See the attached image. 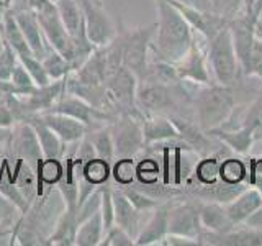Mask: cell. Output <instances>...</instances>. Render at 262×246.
Here are the masks:
<instances>
[{
	"label": "cell",
	"mask_w": 262,
	"mask_h": 246,
	"mask_svg": "<svg viewBox=\"0 0 262 246\" xmlns=\"http://www.w3.org/2000/svg\"><path fill=\"white\" fill-rule=\"evenodd\" d=\"M156 8L159 20L151 51L158 54V59L176 64L190 49L195 30L174 7L164 0H156Z\"/></svg>",
	"instance_id": "cell-1"
},
{
	"label": "cell",
	"mask_w": 262,
	"mask_h": 246,
	"mask_svg": "<svg viewBox=\"0 0 262 246\" xmlns=\"http://www.w3.org/2000/svg\"><path fill=\"white\" fill-rule=\"evenodd\" d=\"M236 109L234 89L221 84L202 86L193 97L195 121L205 130L223 127Z\"/></svg>",
	"instance_id": "cell-2"
},
{
	"label": "cell",
	"mask_w": 262,
	"mask_h": 246,
	"mask_svg": "<svg viewBox=\"0 0 262 246\" xmlns=\"http://www.w3.org/2000/svg\"><path fill=\"white\" fill-rule=\"evenodd\" d=\"M184 98L193 100L184 89V82L162 84L156 80H141L136 90V107L143 115H172L180 113L179 107Z\"/></svg>",
	"instance_id": "cell-3"
},
{
	"label": "cell",
	"mask_w": 262,
	"mask_h": 246,
	"mask_svg": "<svg viewBox=\"0 0 262 246\" xmlns=\"http://www.w3.org/2000/svg\"><path fill=\"white\" fill-rule=\"evenodd\" d=\"M207 59L211 69V76L216 84L229 87L236 86L237 79L243 74L228 25L221 28L215 36L208 39Z\"/></svg>",
	"instance_id": "cell-4"
},
{
	"label": "cell",
	"mask_w": 262,
	"mask_h": 246,
	"mask_svg": "<svg viewBox=\"0 0 262 246\" xmlns=\"http://www.w3.org/2000/svg\"><path fill=\"white\" fill-rule=\"evenodd\" d=\"M156 30H158V23L118 31L123 48V66L133 72L139 82L146 77Z\"/></svg>",
	"instance_id": "cell-5"
},
{
	"label": "cell",
	"mask_w": 262,
	"mask_h": 246,
	"mask_svg": "<svg viewBox=\"0 0 262 246\" xmlns=\"http://www.w3.org/2000/svg\"><path fill=\"white\" fill-rule=\"evenodd\" d=\"M139 80L128 68L121 66L105 80V94L108 110L118 113H141L136 107V90Z\"/></svg>",
	"instance_id": "cell-6"
},
{
	"label": "cell",
	"mask_w": 262,
	"mask_h": 246,
	"mask_svg": "<svg viewBox=\"0 0 262 246\" xmlns=\"http://www.w3.org/2000/svg\"><path fill=\"white\" fill-rule=\"evenodd\" d=\"M110 125L115 143V159L135 158L146 148L143 113H118Z\"/></svg>",
	"instance_id": "cell-7"
},
{
	"label": "cell",
	"mask_w": 262,
	"mask_h": 246,
	"mask_svg": "<svg viewBox=\"0 0 262 246\" xmlns=\"http://www.w3.org/2000/svg\"><path fill=\"white\" fill-rule=\"evenodd\" d=\"M49 112L69 115V117L76 118L84 123V125H87L89 130L108 125V123H112L115 118H117L115 113L97 109V107L90 105L85 100H82V98L72 95V94H68V92H64V95L56 102V105Z\"/></svg>",
	"instance_id": "cell-8"
},
{
	"label": "cell",
	"mask_w": 262,
	"mask_h": 246,
	"mask_svg": "<svg viewBox=\"0 0 262 246\" xmlns=\"http://www.w3.org/2000/svg\"><path fill=\"white\" fill-rule=\"evenodd\" d=\"M79 4L84 12L85 31L92 45L95 48H100L112 43L118 31L108 13L103 10V5L95 4L94 0H79Z\"/></svg>",
	"instance_id": "cell-9"
},
{
	"label": "cell",
	"mask_w": 262,
	"mask_h": 246,
	"mask_svg": "<svg viewBox=\"0 0 262 246\" xmlns=\"http://www.w3.org/2000/svg\"><path fill=\"white\" fill-rule=\"evenodd\" d=\"M203 232L199 202L193 200H177L170 203L169 209V235H180L199 241Z\"/></svg>",
	"instance_id": "cell-10"
},
{
	"label": "cell",
	"mask_w": 262,
	"mask_h": 246,
	"mask_svg": "<svg viewBox=\"0 0 262 246\" xmlns=\"http://www.w3.org/2000/svg\"><path fill=\"white\" fill-rule=\"evenodd\" d=\"M167 117L176 125L180 139H182L187 146H190L196 154L202 156V158L203 156L216 154L223 150V146H225L223 143H221L218 148L213 146V136L208 135L207 131L195 121V118L192 120L180 113H172V115H167Z\"/></svg>",
	"instance_id": "cell-11"
},
{
	"label": "cell",
	"mask_w": 262,
	"mask_h": 246,
	"mask_svg": "<svg viewBox=\"0 0 262 246\" xmlns=\"http://www.w3.org/2000/svg\"><path fill=\"white\" fill-rule=\"evenodd\" d=\"M176 69L179 74V79L182 82H192L195 86L213 84L207 54H205L202 45L196 41V31L190 45V49H188V53L182 59L176 63Z\"/></svg>",
	"instance_id": "cell-12"
},
{
	"label": "cell",
	"mask_w": 262,
	"mask_h": 246,
	"mask_svg": "<svg viewBox=\"0 0 262 246\" xmlns=\"http://www.w3.org/2000/svg\"><path fill=\"white\" fill-rule=\"evenodd\" d=\"M7 146L12 148L16 159H23L35 171L38 168L39 161L45 158L43 150H41V145H39V139L36 136V131L27 121L15 123L12 128L10 141H8Z\"/></svg>",
	"instance_id": "cell-13"
},
{
	"label": "cell",
	"mask_w": 262,
	"mask_h": 246,
	"mask_svg": "<svg viewBox=\"0 0 262 246\" xmlns=\"http://www.w3.org/2000/svg\"><path fill=\"white\" fill-rule=\"evenodd\" d=\"M164 2H167L169 5L174 7L176 10L190 23V27L207 41L215 36L216 33L223 27H226L229 22L228 18H225V16L216 15L213 12L199 10V8H195L193 5L185 2V0H164Z\"/></svg>",
	"instance_id": "cell-14"
},
{
	"label": "cell",
	"mask_w": 262,
	"mask_h": 246,
	"mask_svg": "<svg viewBox=\"0 0 262 246\" xmlns=\"http://www.w3.org/2000/svg\"><path fill=\"white\" fill-rule=\"evenodd\" d=\"M36 18L41 25V30L45 33L48 45L53 49H56V51H59L66 59H69L72 64L74 41L68 33V30H66V27L62 25V22L59 18V13H57V8H54L51 12H46V13H39V15H36Z\"/></svg>",
	"instance_id": "cell-15"
},
{
	"label": "cell",
	"mask_w": 262,
	"mask_h": 246,
	"mask_svg": "<svg viewBox=\"0 0 262 246\" xmlns=\"http://www.w3.org/2000/svg\"><path fill=\"white\" fill-rule=\"evenodd\" d=\"M13 13H15V18H16V22H18L25 38H27V41H28L33 54H35L36 57H39V59H43V57L49 53L51 46L48 45V41L45 38V33H43V30H41V25L36 18V15L33 13L27 5H25V2L13 5Z\"/></svg>",
	"instance_id": "cell-16"
},
{
	"label": "cell",
	"mask_w": 262,
	"mask_h": 246,
	"mask_svg": "<svg viewBox=\"0 0 262 246\" xmlns=\"http://www.w3.org/2000/svg\"><path fill=\"white\" fill-rule=\"evenodd\" d=\"M43 121L59 136L61 141L68 145H79L89 133V127L82 121L69 117V115L57 113V112H45L39 113Z\"/></svg>",
	"instance_id": "cell-17"
},
{
	"label": "cell",
	"mask_w": 262,
	"mask_h": 246,
	"mask_svg": "<svg viewBox=\"0 0 262 246\" xmlns=\"http://www.w3.org/2000/svg\"><path fill=\"white\" fill-rule=\"evenodd\" d=\"M172 202H162L152 209L151 217L147 218L144 227H141L135 240L138 246H151L161 244L169 233V209Z\"/></svg>",
	"instance_id": "cell-18"
},
{
	"label": "cell",
	"mask_w": 262,
	"mask_h": 246,
	"mask_svg": "<svg viewBox=\"0 0 262 246\" xmlns=\"http://www.w3.org/2000/svg\"><path fill=\"white\" fill-rule=\"evenodd\" d=\"M66 92V77L59 80H51L46 86L36 87L30 95L20 97L27 110L31 113H45L49 112L56 105V102Z\"/></svg>",
	"instance_id": "cell-19"
},
{
	"label": "cell",
	"mask_w": 262,
	"mask_h": 246,
	"mask_svg": "<svg viewBox=\"0 0 262 246\" xmlns=\"http://www.w3.org/2000/svg\"><path fill=\"white\" fill-rule=\"evenodd\" d=\"M228 217L236 227H241L246 218L251 217L259 207H262V192L259 187H246L241 194H237L231 202L223 203Z\"/></svg>",
	"instance_id": "cell-20"
},
{
	"label": "cell",
	"mask_w": 262,
	"mask_h": 246,
	"mask_svg": "<svg viewBox=\"0 0 262 246\" xmlns=\"http://www.w3.org/2000/svg\"><path fill=\"white\" fill-rule=\"evenodd\" d=\"M113 205H115V225L121 227L136 240V236L141 230V212L135 209V205L129 202L123 189H112Z\"/></svg>",
	"instance_id": "cell-21"
},
{
	"label": "cell",
	"mask_w": 262,
	"mask_h": 246,
	"mask_svg": "<svg viewBox=\"0 0 262 246\" xmlns=\"http://www.w3.org/2000/svg\"><path fill=\"white\" fill-rule=\"evenodd\" d=\"M199 213L203 230L213 233H228L236 228V225L228 217L226 209L220 202H203L199 200Z\"/></svg>",
	"instance_id": "cell-22"
},
{
	"label": "cell",
	"mask_w": 262,
	"mask_h": 246,
	"mask_svg": "<svg viewBox=\"0 0 262 246\" xmlns=\"http://www.w3.org/2000/svg\"><path fill=\"white\" fill-rule=\"evenodd\" d=\"M79 82H84L89 86H105L106 72V57L103 46L95 48L94 53L89 56V59L80 66L77 71L71 72Z\"/></svg>",
	"instance_id": "cell-23"
},
{
	"label": "cell",
	"mask_w": 262,
	"mask_h": 246,
	"mask_svg": "<svg viewBox=\"0 0 262 246\" xmlns=\"http://www.w3.org/2000/svg\"><path fill=\"white\" fill-rule=\"evenodd\" d=\"M143 133L146 146L169 139H180L176 125L167 115H143Z\"/></svg>",
	"instance_id": "cell-24"
},
{
	"label": "cell",
	"mask_w": 262,
	"mask_h": 246,
	"mask_svg": "<svg viewBox=\"0 0 262 246\" xmlns=\"http://www.w3.org/2000/svg\"><path fill=\"white\" fill-rule=\"evenodd\" d=\"M79 221H77V210L64 209L61 215L57 217L53 227V232L48 235L46 244L56 246H76V235H77Z\"/></svg>",
	"instance_id": "cell-25"
},
{
	"label": "cell",
	"mask_w": 262,
	"mask_h": 246,
	"mask_svg": "<svg viewBox=\"0 0 262 246\" xmlns=\"http://www.w3.org/2000/svg\"><path fill=\"white\" fill-rule=\"evenodd\" d=\"M25 121L30 123V125L35 128L45 158H57V159H61L62 156L66 154V145L61 141L59 136H57L54 131L43 121L41 115L39 113H31Z\"/></svg>",
	"instance_id": "cell-26"
},
{
	"label": "cell",
	"mask_w": 262,
	"mask_h": 246,
	"mask_svg": "<svg viewBox=\"0 0 262 246\" xmlns=\"http://www.w3.org/2000/svg\"><path fill=\"white\" fill-rule=\"evenodd\" d=\"M207 133L211 135L216 141L228 146L229 151H234L237 154H248L251 151V148L256 145V139H254L251 130L246 127H239L234 130L215 128L207 131Z\"/></svg>",
	"instance_id": "cell-27"
},
{
	"label": "cell",
	"mask_w": 262,
	"mask_h": 246,
	"mask_svg": "<svg viewBox=\"0 0 262 246\" xmlns=\"http://www.w3.org/2000/svg\"><path fill=\"white\" fill-rule=\"evenodd\" d=\"M56 8L62 25L72 39H76L79 35L85 31L84 12H82L79 0H57Z\"/></svg>",
	"instance_id": "cell-28"
},
{
	"label": "cell",
	"mask_w": 262,
	"mask_h": 246,
	"mask_svg": "<svg viewBox=\"0 0 262 246\" xmlns=\"http://www.w3.org/2000/svg\"><path fill=\"white\" fill-rule=\"evenodd\" d=\"M74 169H76V176L84 177L87 182L97 187L105 186L112 179V162L102 158H97V156L84 164L74 159Z\"/></svg>",
	"instance_id": "cell-29"
},
{
	"label": "cell",
	"mask_w": 262,
	"mask_h": 246,
	"mask_svg": "<svg viewBox=\"0 0 262 246\" xmlns=\"http://www.w3.org/2000/svg\"><path fill=\"white\" fill-rule=\"evenodd\" d=\"M220 158L215 154L203 156L196 161L192 174L184 182V186H211L220 180Z\"/></svg>",
	"instance_id": "cell-30"
},
{
	"label": "cell",
	"mask_w": 262,
	"mask_h": 246,
	"mask_svg": "<svg viewBox=\"0 0 262 246\" xmlns=\"http://www.w3.org/2000/svg\"><path fill=\"white\" fill-rule=\"evenodd\" d=\"M2 33H4V38L8 45L13 48V51L16 53V56H23V54H33L31 48L28 45L27 38H25L23 31L20 28L18 22L15 18V13H13V8L8 10L4 16V22H2Z\"/></svg>",
	"instance_id": "cell-31"
},
{
	"label": "cell",
	"mask_w": 262,
	"mask_h": 246,
	"mask_svg": "<svg viewBox=\"0 0 262 246\" xmlns=\"http://www.w3.org/2000/svg\"><path fill=\"white\" fill-rule=\"evenodd\" d=\"M105 228L100 210L94 213L92 217L80 221L76 235V246H98L103 240Z\"/></svg>",
	"instance_id": "cell-32"
},
{
	"label": "cell",
	"mask_w": 262,
	"mask_h": 246,
	"mask_svg": "<svg viewBox=\"0 0 262 246\" xmlns=\"http://www.w3.org/2000/svg\"><path fill=\"white\" fill-rule=\"evenodd\" d=\"M64 176V164L57 158H43L39 161L36 168V177H38V197H43L45 191L43 187L48 186V189L56 187L61 177Z\"/></svg>",
	"instance_id": "cell-33"
},
{
	"label": "cell",
	"mask_w": 262,
	"mask_h": 246,
	"mask_svg": "<svg viewBox=\"0 0 262 246\" xmlns=\"http://www.w3.org/2000/svg\"><path fill=\"white\" fill-rule=\"evenodd\" d=\"M90 143L94 145V150L97 158H102L105 161L112 162L115 159V143H113V135H112V125H103L98 128L89 130L87 133Z\"/></svg>",
	"instance_id": "cell-34"
},
{
	"label": "cell",
	"mask_w": 262,
	"mask_h": 246,
	"mask_svg": "<svg viewBox=\"0 0 262 246\" xmlns=\"http://www.w3.org/2000/svg\"><path fill=\"white\" fill-rule=\"evenodd\" d=\"M220 180L226 184H244L248 180V164L239 158L226 156L220 161Z\"/></svg>",
	"instance_id": "cell-35"
},
{
	"label": "cell",
	"mask_w": 262,
	"mask_h": 246,
	"mask_svg": "<svg viewBox=\"0 0 262 246\" xmlns=\"http://www.w3.org/2000/svg\"><path fill=\"white\" fill-rule=\"evenodd\" d=\"M41 63H43V68H45L46 74L51 80L64 79L72 72L71 61L66 59L59 51H56V49H53V48L49 49V53L43 57V59H41Z\"/></svg>",
	"instance_id": "cell-36"
},
{
	"label": "cell",
	"mask_w": 262,
	"mask_h": 246,
	"mask_svg": "<svg viewBox=\"0 0 262 246\" xmlns=\"http://www.w3.org/2000/svg\"><path fill=\"white\" fill-rule=\"evenodd\" d=\"M243 127L249 128L251 133L256 139V143L262 141V87L259 90L257 97L251 102V105L246 109Z\"/></svg>",
	"instance_id": "cell-37"
},
{
	"label": "cell",
	"mask_w": 262,
	"mask_h": 246,
	"mask_svg": "<svg viewBox=\"0 0 262 246\" xmlns=\"http://www.w3.org/2000/svg\"><path fill=\"white\" fill-rule=\"evenodd\" d=\"M112 179L118 186H133L136 180L135 158H117L112 164Z\"/></svg>",
	"instance_id": "cell-38"
},
{
	"label": "cell",
	"mask_w": 262,
	"mask_h": 246,
	"mask_svg": "<svg viewBox=\"0 0 262 246\" xmlns=\"http://www.w3.org/2000/svg\"><path fill=\"white\" fill-rule=\"evenodd\" d=\"M161 168L154 158H143L136 162V180L139 186H151L159 182Z\"/></svg>",
	"instance_id": "cell-39"
},
{
	"label": "cell",
	"mask_w": 262,
	"mask_h": 246,
	"mask_svg": "<svg viewBox=\"0 0 262 246\" xmlns=\"http://www.w3.org/2000/svg\"><path fill=\"white\" fill-rule=\"evenodd\" d=\"M10 82L15 87V95H18V97H27L38 87L35 84V80H33V77L30 76L28 71L25 69V66L20 61L16 63V66H15V69L12 72V77H10Z\"/></svg>",
	"instance_id": "cell-40"
},
{
	"label": "cell",
	"mask_w": 262,
	"mask_h": 246,
	"mask_svg": "<svg viewBox=\"0 0 262 246\" xmlns=\"http://www.w3.org/2000/svg\"><path fill=\"white\" fill-rule=\"evenodd\" d=\"M18 61L25 66V69L28 71V74L33 77V80H35V84L38 87L46 86V84L51 82V79H49V76H48L45 68H43V63H41V59H39V57H36L35 54L18 56Z\"/></svg>",
	"instance_id": "cell-41"
},
{
	"label": "cell",
	"mask_w": 262,
	"mask_h": 246,
	"mask_svg": "<svg viewBox=\"0 0 262 246\" xmlns=\"http://www.w3.org/2000/svg\"><path fill=\"white\" fill-rule=\"evenodd\" d=\"M123 192L126 194V197L129 199V202L135 205V209L139 210V212H147V210H152L158 207L159 200H156L154 197L147 195L146 192H143L139 187H131V186H121Z\"/></svg>",
	"instance_id": "cell-42"
},
{
	"label": "cell",
	"mask_w": 262,
	"mask_h": 246,
	"mask_svg": "<svg viewBox=\"0 0 262 246\" xmlns=\"http://www.w3.org/2000/svg\"><path fill=\"white\" fill-rule=\"evenodd\" d=\"M100 246H135V238L121 227L113 225L105 232Z\"/></svg>",
	"instance_id": "cell-43"
},
{
	"label": "cell",
	"mask_w": 262,
	"mask_h": 246,
	"mask_svg": "<svg viewBox=\"0 0 262 246\" xmlns=\"http://www.w3.org/2000/svg\"><path fill=\"white\" fill-rule=\"evenodd\" d=\"M211 4V12L225 16V18L231 20L243 10L246 5V0H210Z\"/></svg>",
	"instance_id": "cell-44"
},
{
	"label": "cell",
	"mask_w": 262,
	"mask_h": 246,
	"mask_svg": "<svg viewBox=\"0 0 262 246\" xmlns=\"http://www.w3.org/2000/svg\"><path fill=\"white\" fill-rule=\"evenodd\" d=\"M100 215L103 220V228L105 232L115 225V205H113V197H112V187L102 186V202H100Z\"/></svg>",
	"instance_id": "cell-45"
},
{
	"label": "cell",
	"mask_w": 262,
	"mask_h": 246,
	"mask_svg": "<svg viewBox=\"0 0 262 246\" xmlns=\"http://www.w3.org/2000/svg\"><path fill=\"white\" fill-rule=\"evenodd\" d=\"M244 77H259L262 80V39L256 36V41L252 45V51L249 56L248 68L243 72Z\"/></svg>",
	"instance_id": "cell-46"
},
{
	"label": "cell",
	"mask_w": 262,
	"mask_h": 246,
	"mask_svg": "<svg viewBox=\"0 0 262 246\" xmlns=\"http://www.w3.org/2000/svg\"><path fill=\"white\" fill-rule=\"evenodd\" d=\"M16 63H18V56H16V53L13 51V48L7 43L4 51L0 53V79L10 80Z\"/></svg>",
	"instance_id": "cell-47"
},
{
	"label": "cell",
	"mask_w": 262,
	"mask_h": 246,
	"mask_svg": "<svg viewBox=\"0 0 262 246\" xmlns=\"http://www.w3.org/2000/svg\"><path fill=\"white\" fill-rule=\"evenodd\" d=\"M16 213H20V210L16 209L4 194H0V225H4V227L12 225L16 218Z\"/></svg>",
	"instance_id": "cell-48"
},
{
	"label": "cell",
	"mask_w": 262,
	"mask_h": 246,
	"mask_svg": "<svg viewBox=\"0 0 262 246\" xmlns=\"http://www.w3.org/2000/svg\"><path fill=\"white\" fill-rule=\"evenodd\" d=\"M25 5H27L33 13H46L51 12L56 8V4L51 0H25Z\"/></svg>",
	"instance_id": "cell-49"
},
{
	"label": "cell",
	"mask_w": 262,
	"mask_h": 246,
	"mask_svg": "<svg viewBox=\"0 0 262 246\" xmlns=\"http://www.w3.org/2000/svg\"><path fill=\"white\" fill-rule=\"evenodd\" d=\"M15 117L12 110L8 109V105L5 102H0V127L2 128H13L15 125Z\"/></svg>",
	"instance_id": "cell-50"
},
{
	"label": "cell",
	"mask_w": 262,
	"mask_h": 246,
	"mask_svg": "<svg viewBox=\"0 0 262 246\" xmlns=\"http://www.w3.org/2000/svg\"><path fill=\"white\" fill-rule=\"evenodd\" d=\"M15 94V87L10 80H2L0 79V102H5L7 97Z\"/></svg>",
	"instance_id": "cell-51"
},
{
	"label": "cell",
	"mask_w": 262,
	"mask_h": 246,
	"mask_svg": "<svg viewBox=\"0 0 262 246\" xmlns=\"http://www.w3.org/2000/svg\"><path fill=\"white\" fill-rule=\"evenodd\" d=\"M15 5V0H0V27H2L4 16L8 10H12Z\"/></svg>",
	"instance_id": "cell-52"
},
{
	"label": "cell",
	"mask_w": 262,
	"mask_h": 246,
	"mask_svg": "<svg viewBox=\"0 0 262 246\" xmlns=\"http://www.w3.org/2000/svg\"><path fill=\"white\" fill-rule=\"evenodd\" d=\"M12 136V128H2L0 127V146H7Z\"/></svg>",
	"instance_id": "cell-53"
},
{
	"label": "cell",
	"mask_w": 262,
	"mask_h": 246,
	"mask_svg": "<svg viewBox=\"0 0 262 246\" xmlns=\"http://www.w3.org/2000/svg\"><path fill=\"white\" fill-rule=\"evenodd\" d=\"M256 36L259 39H262V20H257L256 22Z\"/></svg>",
	"instance_id": "cell-54"
},
{
	"label": "cell",
	"mask_w": 262,
	"mask_h": 246,
	"mask_svg": "<svg viewBox=\"0 0 262 246\" xmlns=\"http://www.w3.org/2000/svg\"><path fill=\"white\" fill-rule=\"evenodd\" d=\"M5 45H7V41H5V38H4V33H2V28H0V53L4 51V48H5Z\"/></svg>",
	"instance_id": "cell-55"
},
{
	"label": "cell",
	"mask_w": 262,
	"mask_h": 246,
	"mask_svg": "<svg viewBox=\"0 0 262 246\" xmlns=\"http://www.w3.org/2000/svg\"><path fill=\"white\" fill-rule=\"evenodd\" d=\"M95 4H98V5H103V0H94Z\"/></svg>",
	"instance_id": "cell-56"
},
{
	"label": "cell",
	"mask_w": 262,
	"mask_h": 246,
	"mask_svg": "<svg viewBox=\"0 0 262 246\" xmlns=\"http://www.w3.org/2000/svg\"><path fill=\"white\" fill-rule=\"evenodd\" d=\"M23 2H25V0H15V5L16 4H23Z\"/></svg>",
	"instance_id": "cell-57"
},
{
	"label": "cell",
	"mask_w": 262,
	"mask_h": 246,
	"mask_svg": "<svg viewBox=\"0 0 262 246\" xmlns=\"http://www.w3.org/2000/svg\"><path fill=\"white\" fill-rule=\"evenodd\" d=\"M51 2H54V4H56V2H57V0H51Z\"/></svg>",
	"instance_id": "cell-58"
}]
</instances>
